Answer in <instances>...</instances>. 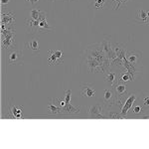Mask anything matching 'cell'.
I'll return each instance as SVG.
<instances>
[{
  "label": "cell",
  "mask_w": 149,
  "mask_h": 149,
  "mask_svg": "<svg viewBox=\"0 0 149 149\" xmlns=\"http://www.w3.org/2000/svg\"><path fill=\"white\" fill-rule=\"evenodd\" d=\"M51 30H53V28L49 25L47 18L44 19V20H41L40 21V25H39V28H38V32L48 33V32H50Z\"/></svg>",
  "instance_id": "2e32d148"
},
{
  "label": "cell",
  "mask_w": 149,
  "mask_h": 149,
  "mask_svg": "<svg viewBox=\"0 0 149 149\" xmlns=\"http://www.w3.org/2000/svg\"><path fill=\"white\" fill-rule=\"evenodd\" d=\"M26 1L30 2L31 4H34V3H36V2H37V1H39V0H26Z\"/></svg>",
  "instance_id": "f546056e"
},
{
  "label": "cell",
  "mask_w": 149,
  "mask_h": 149,
  "mask_svg": "<svg viewBox=\"0 0 149 149\" xmlns=\"http://www.w3.org/2000/svg\"><path fill=\"white\" fill-rule=\"evenodd\" d=\"M135 100H136V95H131L130 97L127 98V100H125V102H124V103H123V107H121V110H120V114L123 117L126 116L127 112L130 110L132 105H133L134 102H135Z\"/></svg>",
  "instance_id": "30bf717a"
},
{
  "label": "cell",
  "mask_w": 149,
  "mask_h": 149,
  "mask_svg": "<svg viewBox=\"0 0 149 149\" xmlns=\"http://www.w3.org/2000/svg\"><path fill=\"white\" fill-rule=\"evenodd\" d=\"M0 2H1V5L4 6V5H7V4H9L10 0H0Z\"/></svg>",
  "instance_id": "83f0119b"
},
{
  "label": "cell",
  "mask_w": 149,
  "mask_h": 149,
  "mask_svg": "<svg viewBox=\"0 0 149 149\" xmlns=\"http://www.w3.org/2000/svg\"><path fill=\"white\" fill-rule=\"evenodd\" d=\"M111 1H112V3H113V10H116V9L119 8V6H120L121 4H125L129 0H111Z\"/></svg>",
  "instance_id": "603a6c76"
},
{
  "label": "cell",
  "mask_w": 149,
  "mask_h": 149,
  "mask_svg": "<svg viewBox=\"0 0 149 149\" xmlns=\"http://www.w3.org/2000/svg\"><path fill=\"white\" fill-rule=\"evenodd\" d=\"M141 111H142V107L140 105H135L132 109V112H134V113H140Z\"/></svg>",
  "instance_id": "4316f807"
},
{
  "label": "cell",
  "mask_w": 149,
  "mask_h": 149,
  "mask_svg": "<svg viewBox=\"0 0 149 149\" xmlns=\"http://www.w3.org/2000/svg\"><path fill=\"white\" fill-rule=\"evenodd\" d=\"M147 16H148V18H149V11H147Z\"/></svg>",
  "instance_id": "1f68e13d"
},
{
  "label": "cell",
  "mask_w": 149,
  "mask_h": 149,
  "mask_svg": "<svg viewBox=\"0 0 149 149\" xmlns=\"http://www.w3.org/2000/svg\"><path fill=\"white\" fill-rule=\"evenodd\" d=\"M115 78H116V74L113 73V72H111V73H109L107 77H105V81H107V83H109L110 86H113Z\"/></svg>",
  "instance_id": "7402d4cb"
},
{
  "label": "cell",
  "mask_w": 149,
  "mask_h": 149,
  "mask_svg": "<svg viewBox=\"0 0 149 149\" xmlns=\"http://www.w3.org/2000/svg\"><path fill=\"white\" fill-rule=\"evenodd\" d=\"M107 117H109V118H113V119H122V118H124V117L120 114V112H119V113H117V112H115V111H110L109 113V115H107Z\"/></svg>",
  "instance_id": "d4e9b609"
},
{
  "label": "cell",
  "mask_w": 149,
  "mask_h": 149,
  "mask_svg": "<svg viewBox=\"0 0 149 149\" xmlns=\"http://www.w3.org/2000/svg\"><path fill=\"white\" fill-rule=\"evenodd\" d=\"M86 64H88L91 73H105L107 71L105 67L102 63H100L95 58L88 54H86Z\"/></svg>",
  "instance_id": "3957f363"
},
{
  "label": "cell",
  "mask_w": 149,
  "mask_h": 149,
  "mask_svg": "<svg viewBox=\"0 0 149 149\" xmlns=\"http://www.w3.org/2000/svg\"><path fill=\"white\" fill-rule=\"evenodd\" d=\"M23 54L18 50H12L8 54V63L11 65H17L22 62Z\"/></svg>",
  "instance_id": "52a82bcc"
},
{
  "label": "cell",
  "mask_w": 149,
  "mask_h": 149,
  "mask_svg": "<svg viewBox=\"0 0 149 149\" xmlns=\"http://www.w3.org/2000/svg\"><path fill=\"white\" fill-rule=\"evenodd\" d=\"M54 102H56L57 104L59 105L60 107H62V109L66 105V102H65V100H61L60 98H54Z\"/></svg>",
  "instance_id": "484cf974"
},
{
  "label": "cell",
  "mask_w": 149,
  "mask_h": 149,
  "mask_svg": "<svg viewBox=\"0 0 149 149\" xmlns=\"http://www.w3.org/2000/svg\"><path fill=\"white\" fill-rule=\"evenodd\" d=\"M26 46H27L29 49L33 50V51H35V52H37V51H39V50H40L39 42H38V40L36 39V38H34V39L29 41L27 44H26Z\"/></svg>",
  "instance_id": "ffe728a7"
},
{
  "label": "cell",
  "mask_w": 149,
  "mask_h": 149,
  "mask_svg": "<svg viewBox=\"0 0 149 149\" xmlns=\"http://www.w3.org/2000/svg\"><path fill=\"white\" fill-rule=\"evenodd\" d=\"M143 103H144V105H149V97H147L144 98Z\"/></svg>",
  "instance_id": "f1b7e54d"
},
{
  "label": "cell",
  "mask_w": 149,
  "mask_h": 149,
  "mask_svg": "<svg viewBox=\"0 0 149 149\" xmlns=\"http://www.w3.org/2000/svg\"><path fill=\"white\" fill-rule=\"evenodd\" d=\"M113 91H114L115 95H117V97H122V95L127 92V86L124 85L122 81H119V83H117V85L114 86Z\"/></svg>",
  "instance_id": "9a60e30c"
},
{
  "label": "cell",
  "mask_w": 149,
  "mask_h": 149,
  "mask_svg": "<svg viewBox=\"0 0 149 149\" xmlns=\"http://www.w3.org/2000/svg\"><path fill=\"white\" fill-rule=\"evenodd\" d=\"M136 20L139 23H143V24H147L149 25V18L147 16V12L144 9H139L137 12V15H136Z\"/></svg>",
  "instance_id": "5bb4252c"
},
{
  "label": "cell",
  "mask_w": 149,
  "mask_h": 149,
  "mask_svg": "<svg viewBox=\"0 0 149 149\" xmlns=\"http://www.w3.org/2000/svg\"><path fill=\"white\" fill-rule=\"evenodd\" d=\"M64 61V52L63 51H49V57H48V63L49 65H59Z\"/></svg>",
  "instance_id": "5b68a950"
},
{
  "label": "cell",
  "mask_w": 149,
  "mask_h": 149,
  "mask_svg": "<svg viewBox=\"0 0 149 149\" xmlns=\"http://www.w3.org/2000/svg\"><path fill=\"white\" fill-rule=\"evenodd\" d=\"M134 80V76L128 72H121L119 74V81H129Z\"/></svg>",
  "instance_id": "44dd1931"
},
{
  "label": "cell",
  "mask_w": 149,
  "mask_h": 149,
  "mask_svg": "<svg viewBox=\"0 0 149 149\" xmlns=\"http://www.w3.org/2000/svg\"><path fill=\"white\" fill-rule=\"evenodd\" d=\"M15 15L12 12H6V13L1 14V24L6 25L7 28L13 27V24L15 23Z\"/></svg>",
  "instance_id": "9c48e42d"
},
{
  "label": "cell",
  "mask_w": 149,
  "mask_h": 149,
  "mask_svg": "<svg viewBox=\"0 0 149 149\" xmlns=\"http://www.w3.org/2000/svg\"><path fill=\"white\" fill-rule=\"evenodd\" d=\"M116 100H117V97H115L114 91L109 90V88L104 90V93H103V102L107 103V105H109V107L114 105Z\"/></svg>",
  "instance_id": "ba28073f"
},
{
  "label": "cell",
  "mask_w": 149,
  "mask_h": 149,
  "mask_svg": "<svg viewBox=\"0 0 149 149\" xmlns=\"http://www.w3.org/2000/svg\"><path fill=\"white\" fill-rule=\"evenodd\" d=\"M143 118H149V114L148 115H145V116H142Z\"/></svg>",
  "instance_id": "4dcf8cb0"
},
{
  "label": "cell",
  "mask_w": 149,
  "mask_h": 149,
  "mask_svg": "<svg viewBox=\"0 0 149 149\" xmlns=\"http://www.w3.org/2000/svg\"><path fill=\"white\" fill-rule=\"evenodd\" d=\"M100 44H102V46L103 51H104V53L107 54V59L109 60V65H110V63L116 58L113 47H112V43L107 39H103L102 42H100Z\"/></svg>",
  "instance_id": "277c9868"
},
{
  "label": "cell",
  "mask_w": 149,
  "mask_h": 149,
  "mask_svg": "<svg viewBox=\"0 0 149 149\" xmlns=\"http://www.w3.org/2000/svg\"><path fill=\"white\" fill-rule=\"evenodd\" d=\"M47 111L51 114H64L63 109L62 107H58L57 105L53 104L52 102H50L49 105H48Z\"/></svg>",
  "instance_id": "ac0fdd59"
},
{
  "label": "cell",
  "mask_w": 149,
  "mask_h": 149,
  "mask_svg": "<svg viewBox=\"0 0 149 149\" xmlns=\"http://www.w3.org/2000/svg\"><path fill=\"white\" fill-rule=\"evenodd\" d=\"M88 114H90L91 117H93V118H105V117H107L104 114V107L100 104L92 105L88 109Z\"/></svg>",
  "instance_id": "8992f818"
},
{
  "label": "cell",
  "mask_w": 149,
  "mask_h": 149,
  "mask_svg": "<svg viewBox=\"0 0 149 149\" xmlns=\"http://www.w3.org/2000/svg\"><path fill=\"white\" fill-rule=\"evenodd\" d=\"M86 54L91 55L93 58H95L97 61H98L100 63H102L103 66L105 67V69H110V65H109V60L107 59V54L104 53L102 49V44L100 43H95L93 45H91V46L88 47L86 49Z\"/></svg>",
  "instance_id": "6da1fadb"
},
{
  "label": "cell",
  "mask_w": 149,
  "mask_h": 149,
  "mask_svg": "<svg viewBox=\"0 0 149 149\" xmlns=\"http://www.w3.org/2000/svg\"><path fill=\"white\" fill-rule=\"evenodd\" d=\"M30 17L34 20H44V19L47 18V13L45 12L41 11V10H38V9H32L30 11Z\"/></svg>",
  "instance_id": "4fadbf2b"
},
{
  "label": "cell",
  "mask_w": 149,
  "mask_h": 149,
  "mask_svg": "<svg viewBox=\"0 0 149 149\" xmlns=\"http://www.w3.org/2000/svg\"><path fill=\"white\" fill-rule=\"evenodd\" d=\"M1 44L3 50H8L15 46V29L13 27L1 30Z\"/></svg>",
  "instance_id": "7a4b0ae2"
},
{
  "label": "cell",
  "mask_w": 149,
  "mask_h": 149,
  "mask_svg": "<svg viewBox=\"0 0 149 149\" xmlns=\"http://www.w3.org/2000/svg\"><path fill=\"white\" fill-rule=\"evenodd\" d=\"M81 93L85 97H92L95 95V90L93 88V86L92 85L86 84V85H81Z\"/></svg>",
  "instance_id": "8fae6325"
},
{
  "label": "cell",
  "mask_w": 149,
  "mask_h": 149,
  "mask_svg": "<svg viewBox=\"0 0 149 149\" xmlns=\"http://www.w3.org/2000/svg\"><path fill=\"white\" fill-rule=\"evenodd\" d=\"M141 58V53L137 51H131L126 53V59L128 60V62L132 64L133 66H135L136 64L139 62V59Z\"/></svg>",
  "instance_id": "7c38bea8"
},
{
  "label": "cell",
  "mask_w": 149,
  "mask_h": 149,
  "mask_svg": "<svg viewBox=\"0 0 149 149\" xmlns=\"http://www.w3.org/2000/svg\"><path fill=\"white\" fill-rule=\"evenodd\" d=\"M107 0H93V5L97 9H102L104 6Z\"/></svg>",
  "instance_id": "cb8c5ba5"
},
{
  "label": "cell",
  "mask_w": 149,
  "mask_h": 149,
  "mask_svg": "<svg viewBox=\"0 0 149 149\" xmlns=\"http://www.w3.org/2000/svg\"><path fill=\"white\" fill-rule=\"evenodd\" d=\"M26 24L29 28L31 29L33 33L34 32H38V28H39L40 25V21L39 20H34V19H26Z\"/></svg>",
  "instance_id": "e0dca14e"
},
{
  "label": "cell",
  "mask_w": 149,
  "mask_h": 149,
  "mask_svg": "<svg viewBox=\"0 0 149 149\" xmlns=\"http://www.w3.org/2000/svg\"><path fill=\"white\" fill-rule=\"evenodd\" d=\"M122 62H123V68L126 70V72H128V73H130L131 74H133V76H134V74H136L135 67H134L132 64L129 63L128 60L126 59V57L122 59Z\"/></svg>",
  "instance_id": "d6986e66"
},
{
  "label": "cell",
  "mask_w": 149,
  "mask_h": 149,
  "mask_svg": "<svg viewBox=\"0 0 149 149\" xmlns=\"http://www.w3.org/2000/svg\"><path fill=\"white\" fill-rule=\"evenodd\" d=\"M66 1H67V2H68V1H69V0H66Z\"/></svg>",
  "instance_id": "d6a6232c"
}]
</instances>
